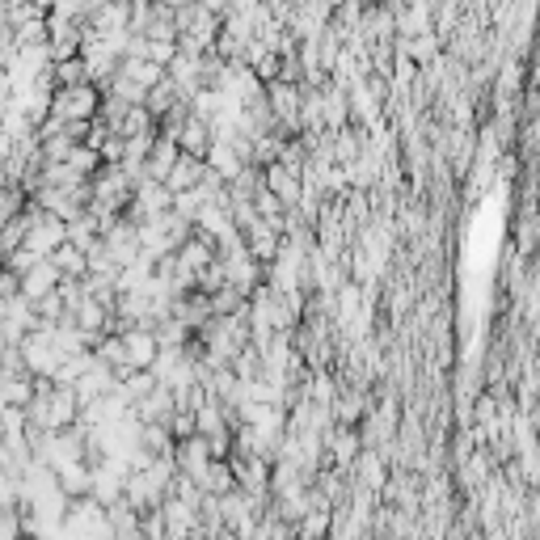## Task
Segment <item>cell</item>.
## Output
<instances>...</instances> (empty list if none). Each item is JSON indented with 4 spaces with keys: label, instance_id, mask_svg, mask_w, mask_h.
<instances>
[{
    "label": "cell",
    "instance_id": "cell-1",
    "mask_svg": "<svg viewBox=\"0 0 540 540\" xmlns=\"http://www.w3.org/2000/svg\"><path fill=\"white\" fill-rule=\"evenodd\" d=\"M123 342H127V359L135 372H152L161 359V338L157 330H148V325H135V330H123Z\"/></svg>",
    "mask_w": 540,
    "mask_h": 540
},
{
    "label": "cell",
    "instance_id": "cell-2",
    "mask_svg": "<svg viewBox=\"0 0 540 540\" xmlns=\"http://www.w3.org/2000/svg\"><path fill=\"white\" fill-rule=\"evenodd\" d=\"M207 161H199V157H178V165L169 169V178H165V186H169V195L173 199H182V195H199L203 190V182H207Z\"/></svg>",
    "mask_w": 540,
    "mask_h": 540
},
{
    "label": "cell",
    "instance_id": "cell-3",
    "mask_svg": "<svg viewBox=\"0 0 540 540\" xmlns=\"http://www.w3.org/2000/svg\"><path fill=\"white\" fill-rule=\"evenodd\" d=\"M211 460H216V456H211V448H207L203 435L178 439V448H173V469H178L182 477H190V481H199V477L207 473Z\"/></svg>",
    "mask_w": 540,
    "mask_h": 540
},
{
    "label": "cell",
    "instance_id": "cell-4",
    "mask_svg": "<svg viewBox=\"0 0 540 540\" xmlns=\"http://www.w3.org/2000/svg\"><path fill=\"white\" fill-rule=\"evenodd\" d=\"M60 283H64V275L43 258V262L30 270V275H22V296H26L30 304H38V300H47V296L60 292Z\"/></svg>",
    "mask_w": 540,
    "mask_h": 540
},
{
    "label": "cell",
    "instance_id": "cell-5",
    "mask_svg": "<svg viewBox=\"0 0 540 540\" xmlns=\"http://www.w3.org/2000/svg\"><path fill=\"white\" fill-rule=\"evenodd\" d=\"M199 490H203L207 498H228V494L237 490V473H233V465H228V460H211L207 473L199 477Z\"/></svg>",
    "mask_w": 540,
    "mask_h": 540
},
{
    "label": "cell",
    "instance_id": "cell-6",
    "mask_svg": "<svg viewBox=\"0 0 540 540\" xmlns=\"http://www.w3.org/2000/svg\"><path fill=\"white\" fill-rule=\"evenodd\" d=\"M47 262H51L55 270H60L64 279H85V275H89V254H85L81 245H72V241H64V245L55 249V254H51Z\"/></svg>",
    "mask_w": 540,
    "mask_h": 540
},
{
    "label": "cell",
    "instance_id": "cell-7",
    "mask_svg": "<svg viewBox=\"0 0 540 540\" xmlns=\"http://www.w3.org/2000/svg\"><path fill=\"white\" fill-rule=\"evenodd\" d=\"M355 481H359V486H372V490L380 494L384 481H389V473H384V460H380L376 452H372V456L363 452V456L355 460Z\"/></svg>",
    "mask_w": 540,
    "mask_h": 540
},
{
    "label": "cell",
    "instance_id": "cell-8",
    "mask_svg": "<svg viewBox=\"0 0 540 540\" xmlns=\"http://www.w3.org/2000/svg\"><path fill=\"white\" fill-rule=\"evenodd\" d=\"M0 540H26L22 511H0Z\"/></svg>",
    "mask_w": 540,
    "mask_h": 540
}]
</instances>
